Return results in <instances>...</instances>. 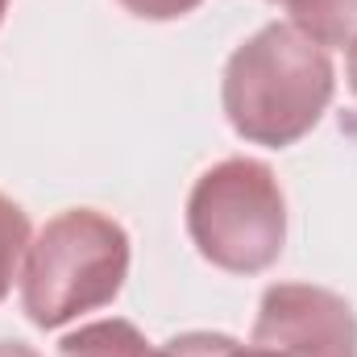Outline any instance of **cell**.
Wrapping results in <instances>:
<instances>
[{
    "label": "cell",
    "instance_id": "1",
    "mask_svg": "<svg viewBox=\"0 0 357 357\" xmlns=\"http://www.w3.org/2000/svg\"><path fill=\"white\" fill-rule=\"evenodd\" d=\"M337 71L324 46L295 25H266L233 50L225 67V116L254 146H291L316 129L333 104Z\"/></svg>",
    "mask_w": 357,
    "mask_h": 357
},
{
    "label": "cell",
    "instance_id": "2",
    "mask_svg": "<svg viewBox=\"0 0 357 357\" xmlns=\"http://www.w3.org/2000/svg\"><path fill=\"white\" fill-rule=\"evenodd\" d=\"M129 274L125 229L96 212L71 208L29 241L21 266V307L38 328H59L112 303Z\"/></svg>",
    "mask_w": 357,
    "mask_h": 357
},
{
    "label": "cell",
    "instance_id": "3",
    "mask_svg": "<svg viewBox=\"0 0 357 357\" xmlns=\"http://www.w3.org/2000/svg\"><path fill=\"white\" fill-rule=\"evenodd\" d=\"M187 233L212 266L258 274L278 262L287 241V199L266 162L225 158L195 178Z\"/></svg>",
    "mask_w": 357,
    "mask_h": 357
},
{
    "label": "cell",
    "instance_id": "4",
    "mask_svg": "<svg viewBox=\"0 0 357 357\" xmlns=\"http://www.w3.org/2000/svg\"><path fill=\"white\" fill-rule=\"evenodd\" d=\"M250 341L282 357H357V316L337 291L278 282L262 295Z\"/></svg>",
    "mask_w": 357,
    "mask_h": 357
},
{
    "label": "cell",
    "instance_id": "5",
    "mask_svg": "<svg viewBox=\"0 0 357 357\" xmlns=\"http://www.w3.org/2000/svg\"><path fill=\"white\" fill-rule=\"evenodd\" d=\"M59 357H167V349H154L146 333L129 320H96L59 341Z\"/></svg>",
    "mask_w": 357,
    "mask_h": 357
},
{
    "label": "cell",
    "instance_id": "6",
    "mask_svg": "<svg viewBox=\"0 0 357 357\" xmlns=\"http://www.w3.org/2000/svg\"><path fill=\"white\" fill-rule=\"evenodd\" d=\"M291 25L316 46H354L357 42V0H282Z\"/></svg>",
    "mask_w": 357,
    "mask_h": 357
},
{
    "label": "cell",
    "instance_id": "7",
    "mask_svg": "<svg viewBox=\"0 0 357 357\" xmlns=\"http://www.w3.org/2000/svg\"><path fill=\"white\" fill-rule=\"evenodd\" d=\"M25 250H29V216L21 204L0 195V299L13 291V278L21 270Z\"/></svg>",
    "mask_w": 357,
    "mask_h": 357
},
{
    "label": "cell",
    "instance_id": "8",
    "mask_svg": "<svg viewBox=\"0 0 357 357\" xmlns=\"http://www.w3.org/2000/svg\"><path fill=\"white\" fill-rule=\"evenodd\" d=\"M162 349H167V357H282L266 345H254V341L241 345L225 333H183L175 341H167Z\"/></svg>",
    "mask_w": 357,
    "mask_h": 357
},
{
    "label": "cell",
    "instance_id": "9",
    "mask_svg": "<svg viewBox=\"0 0 357 357\" xmlns=\"http://www.w3.org/2000/svg\"><path fill=\"white\" fill-rule=\"evenodd\" d=\"M133 17H146V21H175L183 13L199 8L204 0H121Z\"/></svg>",
    "mask_w": 357,
    "mask_h": 357
},
{
    "label": "cell",
    "instance_id": "10",
    "mask_svg": "<svg viewBox=\"0 0 357 357\" xmlns=\"http://www.w3.org/2000/svg\"><path fill=\"white\" fill-rule=\"evenodd\" d=\"M0 357H38V354L21 341H0Z\"/></svg>",
    "mask_w": 357,
    "mask_h": 357
},
{
    "label": "cell",
    "instance_id": "11",
    "mask_svg": "<svg viewBox=\"0 0 357 357\" xmlns=\"http://www.w3.org/2000/svg\"><path fill=\"white\" fill-rule=\"evenodd\" d=\"M349 88L357 91V42L349 46Z\"/></svg>",
    "mask_w": 357,
    "mask_h": 357
},
{
    "label": "cell",
    "instance_id": "12",
    "mask_svg": "<svg viewBox=\"0 0 357 357\" xmlns=\"http://www.w3.org/2000/svg\"><path fill=\"white\" fill-rule=\"evenodd\" d=\"M4 13H8V0H0V21H4Z\"/></svg>",
    "mask_w": 357,
    "mask_h": 357
}]
</instances>
